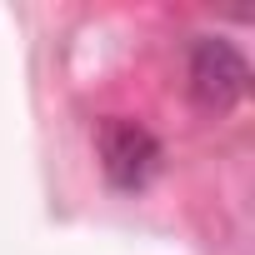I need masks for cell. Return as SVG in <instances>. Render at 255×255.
<instances>
[{
    "label": "cell",
    "mask_w": 255,
    "mask_h": 255,
    "mask_svg": "<svg viewBox=\"0 0 255 255\" xmlns=\"http://www.w3.org/2000/svg\"><path fill=\"white\" fill-rule=\"evenodd\" d=\"M250 65L225 35H200L190 45V95L205 110H230L245 100Z\"/></svg>",
    "instance_id": "cell-1"
},
{
    "label": "cell",
    "mask_w": 255,
    "mask_h": 255,
    "mask_svg": "<svg viewBox=\"0 0 255 255\" xmlns=\"http://www.w3.org/2000/svg\"><path fill=\"white\" fill-rule=\"evenodd\" d=\"M100 165H105L110 185L140 190L160 165V140L135 120H105L100 125Z\"/></svg>",
    "instance_id": "cell-2"
}]
</instances>
